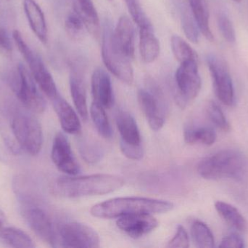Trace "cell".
Segmentation results:
<instances>
[{"instance_id": "cell-1", "label": "cell", "mask_w": 248, "mask_h": 248, "mask_svg": "<svg viewBox=\"0 0 248 248\" xmlns=\"http://www.w3.org/2000/svg\"><path fill=\"white\" fill-rule=\"evenodd\" d=\"M124 185L123 178L115 175L64 176L54 182L52 190L54 195L61 198H79L108 195L119 190Z\"/></svg>"}, {"instance_id": "cell-2", "label": "cell", "mask_w": 248, "mask_h": 248, "mask_svg": "<svg viewBox=\"0 0 248 248\" xmlns=\"http://www.w3.org/2000/svg\"><path fill=\"white\" fill-rule=\"evenodd\" d=\"M198 172L208 180L230 179L248 183V157L238 150H222L201 160Z\"/></svg>"}, {"instance_id": "cell-3", "label": "cell", "mask_w": 248, "mask_h": 248, "mask_svg": "<svg viewBox=\"0 0 248 248\" xmlns=\"http://www.w3.org/2000/svg\"><path fill=\"white\" fill-rule=\"evenodd\" d=\"M173 204L168 201L143 198H119L97 204L91 208L96 218H115L137 214H165L172 211Z\"/></svg>"}, {"instance_id": "cell-4", "label": "cell", "mask_w": 248, "mask_h": 248, "mask_svg": "<svg viewBox=\"0 0 248 248\" xmlns=\"http://www.w3.org/2000/svg\"><path fill=\"white\" fill-rule=\"evenodd\" d=\"M113 30L108 21L103 27L102 36V58L106 68L122 83L131 85L134 82V68L131 60L116 46L113 39Z\"/></svg>"}, {"instance_id": "cell-5", "label": "cell", "mask_w": 248, "mask_h": 248, "mask_svg": "<svg viewBox=\"0 0 248 248\" xmlns=\"http://www.w3.org/2000/svg\"><path fill=\"white\" fill-rule=\"evenodd\" d=\"M13 135L20 147L32 156L39 154L44 144V135L39 121L32 116L18 112L11 122Z\"/></svg>"}, {"instance_id": "cell-6", "label": "cell", "mask_w": 248, "mask_h": 248, "mask_svg": "<svg viewBox=\"0 0 248 248\" xmlns=\"http://www.w3.org/2000/svg\"><path fill=\"white\" fill-rule=\"evenodd\" d=\"M174 83L176 102L181 107H185L196 99L202 87L198 61L181 63L175 73Z\"/></svg>"}, {"instance_id": "cell-7", "label": "cell", "mask_w": 248, "mask_h": 248, "mask_svg": "<svg viewBox=\"0 0 248 248\" xmlns=\"http://www.w3.org/2000/svg\"><path fill=\"white\" fill-rule=\"evenodd\" d=\"M19 52L29 65L31 74L42 93L51 100L59 93L52 74L45 66L42 60L37 54L28 46L23 36H18L15 40Z\"/></svg>"}, {"instance_id": "cell-8", "label": "cell", "mask_w": 248, "mask_h": 248, "mask_svg": "<svg viewBox=\"0 0 248 248\" xmlns=\"http://www.w3.org/2000/svg\"><path fill=\"white\" fill-rule=\"evenodd\" d=\"M57 244L64 248H98L100 240L92 227L77 221L62 223L56 230Z\"/></svg>"}, {"instance_id": "cell-9", "label": "cell", "mask_w": 248, "mask_h": 248, "mask_svg": "<svg viewBox=\"0 0 248 248\" xmlns=\"http://www.w3.org/2000/svg\"><path fill=\"white\" fill-rule=\"evenodd\" d=\"M139 104L152 130L158 131L166 121V100L158 86L151 82L147 88L140 89L137 94Z\"/></svg>"}, {"instance_id": "cell-10", "label": "cell", "mask_w": 248, "mask_h": 248, "mask_svg": "<svg viewBox=\"0 0 248 248\" xmlns=\"http://www.w3.org/2000/svg\"><path fill=\"white\" fill-rule=\"evenodd\" d=\"M207 64L218 100L226 106H232L234 103V88L228 66L224 60L215 55H208Z\"/></svg>"}, {"instance_id": "cell-11", "label": "cell", "mask_w": 248, "mask_h": 248, "mask_svg": "<svg viewBox=\"0 0 248 248\" xmlns=\"http://www.w3.org/2000/svg\"><path fill=\"white\" fill-rule=\"evenodd\" d=\"M16 85V96L22 104L33 113H43L46 109V101L36 87L30 71L25 66L19 64Z\"/></svg>"}, {"instance_id": "cell-12", "label": "cell", "mask_w": 248, "mask_h": 248, "mask_svg": "<svg viewBox=\"0 0 248 248\" xmlns=\"http://www.w3.org/2000/svg\"><path fill=\"white\" fill-rule=\"evenodd\" d=\"M25 218L31 230L45 243L58 247L57 233L48 214L39 207H30L24 211Z\"/></svg>"}, {"instance_id": "cell-13", "label": "cell", "mask_w": 248, "mask_h": 248, "mask_svg": "<svg viewBox=\"0 0 248 248\" xmlns=\"http://www.w3.org/2000/svg\"><path fill=\"white\" fill-rule=\"evenodd\" d=\"M52 161L58 170L68 176H77L80 167L74 157L71 144L65 134L58 132L54 138L51 152Z\"/></svg>"}, {"instance_id": "cell-14", "label": "cell", "mask_w": 248, "mask_h": 248, "mask_svg": "<svg viewBox=\"0 0 248 248\" xmlns=\"http://www.w3.org/2000/svg\"><path fill=\"white\" fill-rule=\"evenodd\" d=\"M116 224L127 235L138 239L150 234L159 224L152 214H137L119 217Z\"/></svg>"}, {"instance_id": "cell-15", "label": "cell", "mask_w": 248, "mask_h": 248, "mask_svg": "<svg viewBox=\"0 0 248 248\" xmlns=\"http://www.w3.org/2000/svg\"><path fill=\"white\" fill-rule=\"evenodd\" d=\"M70 90L76 109L81 119L86 122L89 117L88 106L87 92L83 80L82 67L80 62H75L71 65Z\"/></svg>"}, {"instance_id": "cell-16", "label": "cell", "mask_w": 248, "mask_h": 248, "mask_svg": "<svg viewBox=\"0 0 248 248\" xmlns=\"http://www.w3.org/2000/svg\"><path fill=\"white\" fill-rule=\"evenodd\" d=\"M113 39L116 46L124 55L132 60L135 52V30L129 17L122 16L113 30Z\"/></svg>"}, {"instance_id": "cell-17", "label": "cell", "mask_w": 248, "mask_h": 248, "mask_svg": "<svg viewBox=\"0 0 248 248\" xmlns=\"http://www.w3.org/2000/svg\"><path fill=\"white\" fill-rule=\"evenodd\" d=\"M92 93L94 101L105 109H109L114 102L113 87L110 76L102 68L94 70L92 76Z\"/></svg>"}, {"instance_id": "cell-18", "label": "cell", "mask_w": 248, "mask_h": 248, "mask_svg": "<svg viewBox=\"0 0 248 248\" xmlns=\"http://www.w3.org/2000/svg\"><path fill=\"white\" fill-rule=\"evenodd\" d=\"M52 101L62 130L71 135L79 133L81 131V122L71 105L59 94Z\"/></svg>"}, {"instance_id": "cell-19", "label": "cell", "mask_w": 248, "mask_h": 248, "mask_svg": "<svg viewBox=\"0 0 248 248\" xmlns=\"http://www.w3.org/2000/svg\"><path fill=\"white\" fill-rule=\"evenodd\" d=\"M23 8L31 29L43 44L48 42V31L45 14L34 0H23Z\"/></svg>"}, {"instance_id": "cell-20", "label": "cell", "mask_w": 248, "mask_h": 248, "mask_svg": "<svg viewBox=\"0 0 248 248\" xmlns=\"http://www.w3.org/2000/svg\"><path fill=\"white\" fill-rule=\"evenodd\" d=\"M116 122L120 133V141L131 145L141 144L138 125L131 114L125 111H119L116 115Z\"/></svg>"}, {"instance_id": "cell-21", "label": "cell", "mask_w": 248, "mask_h": 248, "mask_svg": "<svg viewBox=\"0 0 248 248\" xmlns=\"http://www.w3.org/2000/svg\"><path fill=\"white\" fill-rule=\"evenodd\" d=\"M140 53L146 64L154 62L160 52V45L153 27L140 29Z\"/></svg>"}, {"instance_id": "cell-22", "label": "cell", "mask_w": 248, "mask_h": 248, "mask_svg": "<svg viewBox=\"0 0 248 248\" xmlns=\"http://www.w3.org/2000/svg\"><path fill=\"white\" fill-rule=\"evenodd\" d=\"M74 11L78 13L85 24L86 28L94 36L100 33V19L93 0H75Z\"/></svg>"}, {"instance_id": "cell-23", "label": "cell", "mask_w": 248, "mask_h": 248, "mask_svg": "<svg viewBox=\"0 0 248 248\" xmlns=\"http://www.w3.org/2000/svg\"><path fill=\"white\" fill-rule=\"evenodd\" d=\"M215 208L220 216L230 227L239 232H246L247 231V221L235 207L227 202L218 201L215 203Z\"/></svg>"}, {"instance_id": "cell-24", "label": "cell", "mask_w": 248, "mask_h": 248, "mask_svg": "<svg viewBox=\"0 0 248 248\" xmlns=\"http://www.w3.org/2000/svg\"><path fill=\"white\" fill-rule=\"evenodd\" d=\"M187 1L200 32L208 40L212 42L214 35L210 26L209 13L206 0H187Z\"/></svg>"}, {"instance_id": "cell-25", "label": "cell", "mask_w": 248, "mask_h": 248, "mask_svg": "<svg viewBox=\"0 0 248 248\" xmlns=\"http://www.w3.org/2000/svg\"><path fill=\"white\" fill-rule=\"evenodd\" d=\"M184 138L188 144L211 146L217 141V133L210 127L187 126L185 129Z\"/></svg>"}, {"instance_id": "cell-26", "label": "cell", "mask_w": 248, "mask_h": 248, "mask_svg": "<svg viewBox=\"0 0 248 248\" xmlns=\"http://www.w3.org/2000/svg\"><path fill=\"white\" fill-rule=\"evenodd\" d=\"M0 240L9 247L20 248L35 247L33 240L29 235L22 230L14 227H4L0 231Z\"/></svg>"}, {"instance_id": "cell-27", "label": "cell", "mask_w": 248, "mask_h": 248, "mask_svg": "<svg viewBox=\"0 0 248 248\" xmlns=\"http://www.w3.org/2000/svg\"><path fill=\"white\" fill-rule=\"evenodd\" d=\"M90 115L96 129L100 135L106 139H110L113 136V130L106 115L105 108L94 101L90 107Z\"/></svg>"}, {"instance_id": "cell-28", "label": "cell", "mask_w": 248, "mask_h": 248, "mask_svg": "<svg viewBox=\"0 0 248 248\" xmlns=\"http://www.w3.org/2000/svg\"><path fill=\"white\" fill-rule=\"evenodd\" d=\"M179 8L181 23L185 35L190 42L198 43L201 32L190 8L182 2L179 3Z\"/></svg>"}, {"instance_id": "cell-29", "label": "cell", "mask_w": 248, "mask_h": 248, "mask_svg": "<svg viewBox=\"0 0 248 248\" xmlns=\"http://www.w3.org/2000/svg\"><path fill=\"white\" fill-rule=\"evenodd\" d=\"M191 234L196 247L212 248L215 246V240L212 231L202 221H195L192 223Z\"/></svg>"}, {"instance_id": "cell-30", "label": "cell", "mask_w": 248, "mask_h": 248, "mask_svg": "<svg viewBox=\"0 0 248 248\" xmlns=\"http://www.w3.org/2000/svg\"><path fill=\"white\" fill-rule=\"evenodd\" d=\"M171 50L175 58L179 63L188 61H198V55L193 48L181 36L173 35L170 39Z\"/></svg>"}, {"instance_id": "cell-31", "label": "cell", "mask_w": 248, "mask_h": 248, "mask_svg": "<svg viewBox=\"0 0 248 248\" xmlns=\"http://www.w3.org/2000/svg\"><path fill=\"white\" fill-rule=\"evenodd\" d=\"M124 1L131 15L133 21L137 25L139 29L153 27L150 19L143 10L139 0H124Z\"/></svg>"}, {"instance_id": "cell-32", "label": "cell", "mask_w": 248, "mask_h": 248, "mask_svg": "<svg viewBox=\"0 0 248 248\" xmlns=\"http://www.w3.org/2000/svg\"><path fill=\"white\" fill-rule=\"evenodd\" d=\"M85 27L84 21L77 12L70 13L67 16L65 20V29L71 39L74 40L82 39Z\"/></svg>"}, {"instance_id": "cell-33", "label": "cell", "mask_w": 248, "mask_h": 248, "mask_svg": "<svg viewBox=\"0 0 248 248\" xmlns=\"http://www.w3.org/2000/svg\"><path fill=\"white\" fill-rule=\"evenodd\" d=\"M207 113L208 117L213 124L217 128L223 131H228L230 130V124L224 115L221 108L215 102H210L207 107Z\"/></svg>"}, {"instance_id": "cell-34", "label": "cell", "mask_w": 248, "mask_h": 248, "mask_svg": "<svg viewBox=\"0 0 248 248\" xmlns=\"http://www.w3.org/2000/svg\"><path fill=\"white\" fill-rule=\"evenodd\" d=\"M217 23L223 37L230 43L235 42V29L230 17L224 13H219L217 17Z\"/></svg>"}, {"instance_id": "cell-35", "label": "cell", "mask_w": 248, "mask_h": 248, "mask_svg": "<svg viewBox=\"0 0 248 248\" xmlns=\"http://www.w3.org/2000/svg\"><path fill=\"white\" fill-rule=\"evenodd\" d=\"M79 150L83 158L90 163H97L102 156L100 147L90 141H82L80 142Z\"/></svg>"}, {"instance_id": "cell-36", "label": "cell", "mask_w": 248, "mask_h": 248, "mask_svg": "<svg viewBox=\"0 0 248 248\" xmlns=\"http://www.w3.org/2000/svg\"><path fill=\"white\" fill-rule=\"evenodd\" d=\"M9 125H7V122L4 121V116H2V114L0 112V132H1V135L4 139L7 145L13 150V151L18 152L19 150L20 149V147L17 144L14 135H13V130L12 128H8Z\"/></svg>"}, {"instance_id": "cell-37", "label": "cell", "mask_w": 248, "mask_h": 248, "mask_svg": "<svg viewBox=\"0 0 248 248\" xmlns=\"http://www.w3.org/2000/svg\"><path fill=\"white\" fill-rule=\"evenodd\" d=\"M189 246V237L186 230L182 226L177 227V231L174 237L169 242L167 248H187Z\"/></svg>"}, {"instance_id": "cell-38", "label": "cell", "mask_w": 248, "mask_h": 248, "mask_svg": "<svg viewBox=\"0 0 248 248\" xmlns=\"http://www.w3.org/2000/svg\"><path fill=\"white\" fill-rule=\"evenodd\" d=\"M120 147L124 155L130 160H140L144 155V149L141 144L131 145L120 141Z\"/></svg>"}, {"instance_id": "cell-39", "label": "cell", "mask_w": 248, "mask_h": 248, "mask_svg": "<svg viewBox=\"0 0 248 248\" xmlns=\"http://www.w3.org/2000/svg\"><path fill=\"white\" fill-rule=\"evenodd\" d=\"M245 241L240 235L237 234H230L226 236L221 240L219 247L221 248H245Z\"/></svg>"}, {"instance_id": "cell-40", "label": "cell", "mask_w": 248, "mask_h": 248, "mask_svg": "<svg viewBox=\"0 0 248 248\" xmlns=\"http://www.w3.org/2000/svg\"><path fill=\"white\" fill-rule=\"evenodd\" d=\"M13 52V46L8 33L5 29L0 28V55L10 56Z\"/></svg>"}, {"instance_id": "cell-41", "label": "cell", "mask_w": 248, "mask_h": 248, "mask_svg": "<svg viewBox=\"0 0 248 248\" xmlns=\"http://www.w3.org/2000/svg\"><path fill=\"white\" fill-rule=\"evenodd\" d=\"M6 217L3 211L0 209V231L5 227Z\"/></svg>"}, {"instance_id": "cell-42", "label": "cell", "mask_w": 248, "mask_h": 248, "mask_svg": "<svg viewBox=\"0 0 248 248\" xmlns=\"http://www.w3.org/2000/svg\"><path fill=\"white\" fill-rule=\"evenodd\" d=\"M233 1H235V2H240L241 0H233Z\"/></svg>"}, {"instance_id": "cell-43", "label": "cell", "mask_w": 248, "mask_h": 248, "mask_svg": "<svg viewBox=\"0 0 248 248\" xmlns=\"http://www.w3.org/2000/svg\"><path fill=\"white\" fill-rule=\"evenodd\" d=\"M109 1H112V0H109Z\"/></svg>"}, {"instance_id": "cell-44", "label": "cell", "mask_w": 248, "mask_h": 248, "mask_svg": "<svg viewBox=\"0 0 248 248\" xmlns=\"http://www.w3.org/2000/svg\"><path fill=\"white\" fill-rule=\"evenodd\" d=\"M7 1H10V0H7Z\"/></svg>"}]
</instances>
